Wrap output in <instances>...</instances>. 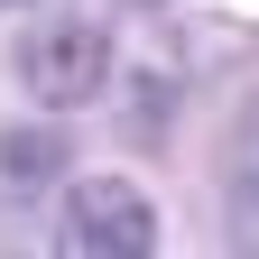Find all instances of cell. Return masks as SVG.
I'll return each instance as SVG.
<instances>
[{
	"label": "cell",
	"mask_w": 259,
	"mask_h": 259,
	"mask_svg": "<svg viewBox=\"0 0 259 259\" xmlns=\"http://www.w3.org/2000/svg\"><path fill=\"white\" fill-rule=\"evenodd\" d=\"M19 83L37 93L47 111H74V102H93V93L111 83V28L102 19H83V10H56V19H37L19 37Z\"/></svg>",
	"instance_id": "cell-1"
},
{
	"label": "cell",
	"mask_w": 259,
	"mask_h": 259,
	"mask_svg": "<svg viewBox=\"0 0 259 259\" xmlns=\"http://www.w3.org/2000/svg\"><path fill=\"white\" fill-rule=\"evenodd\" d=\"M0 10H19V0H0Z\"/></svg>",
	"instance_id": "cell-4"
},
{
	"label": "cell",
	"mask_w": 259,
	"mask_h": 259,
	"mask_svg": "<svg viewBox=\"0 0 259 259\" xmlns=\"http://www.w3.org/2000/svg\"><path fill=\"white\" fill-rule=\"evenodd\" d=\"M0 167H10V176H56V167H65V139H47V130H10V139H0Z\"/></svg>",
	"instance_id": "cell-3"
},
{
	"label": "cell",
	"mask_w": 259,
	"mask_h": 259,
	"mask_svg": "<svg viewBox=\"0 0 259 259\" xmlns=\"http://www.w3.org/2000/svg\"><path fill=\"white\" fill-rule=\"evenodd\" d=\"M56 250H74V259H148L157 250V204L130 176H83V185H65Z\"/></svg>",
	"instance_id": "cell-2"
},
{
	"label": "cell",
	"mask_w": 259,
	"mask_h": 259,
	"mask_svg": "<svg viewBox=\"0 0 259 259\" xmlns=\"http://www.w3.org/2000/svg\"><path fill=\"white\" fill-rule=\"evenodd\" d=\"M139 10H157V0H139Z\"/></svg>",
	"instance_id": "cell-5"
}]
</instances>
